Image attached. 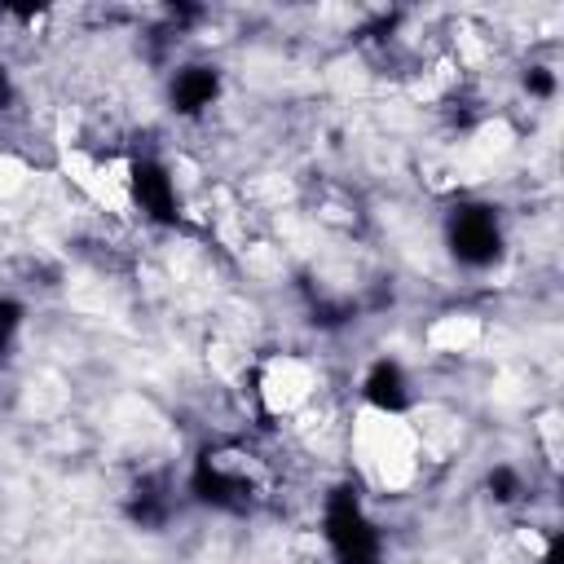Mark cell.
Returning <instances> with one entry per match:
<instances>
[{
  "mask_svg": "<svg viewBox=\"0 0 564 564\" xmlns=\"http://www.w3.org/2000/svg\"><path fill=\"white\" fill-rule=\"evenodd\" d=\"M313 388H317V375L308 361L300 357H278L260 370V401L269 414H300L304 405H313Z\"/></svg>",
  "mask_w": 564,
  "mask_h": 564,
  "instance_id": "obj_1",
  "label": "cell"
},
{
  "mask_svg": "<svg viewBox=\"0 0 564 564\" xmlns=\"http://www.w3.org/2000/svg\"><path fill=\"white\" fill-rule=\"evenodd\" d=\"M445 238H449V251L463 264H476V269L489 264L498 256V247H502V229H498V216L489 207H458L449 216Z\"/></svg>",
  "mask_w": 564,
  "mask_h": 564,
  "instance_id": "obj_2",
  "label": "cell"
},
{
  "mask_svg": "<svg viewBox=\"0 0 564 564\" xmlns=\"http://www.w3.org/2000/svg\"><path fill=\"white\" fill-rule=\"evenodd\" d=\"M361 397H366V410L375 414H405L410 410V379H405V366L392 361V357H379L366 379H361Z\"/></svg>",
  "mask_w": 564,
  "mask_h": 564,
  "instance_id": "obj_3",
  "label": "cell"
},
{
  "mask_svg": "<svg viewBox=\"0 0 564 564\" xmlns=\"http://www.w3.org/2000/svg\"><path fill=\"white\" fill-rule=\"evenodd\" d=\"M167 97H172V110H176V115H203V110L220 97V75H216V66H181V70L172 75Z\"/></svg>",
  "mask_w": 564,
  "mask_h": 564,
  "instance_id": "obj_4",
  "label": "cell"
},
{
  "mask_svg": "<svg viewBox=\"0 0 564 564\" xmlns=\"http://www.w3.org/2000/svg\"><path fill=\"white\" fill-rule=\"evenodd\" d=\"M476 335H480V322L467 317V313H449V317H441V322L427 330V339H432L436 348H445V352H458V348L476 344Z\"/></svg>",
  "mask_w": 564,
  "mask_h": 564,
  "instance_id": "obj_5",
  "label": "cell"
},
{
  "mask_svg": "<svg viewBox=\"0 0 564 564\" xmlns=\"http://www.w3.org/2000/svg\"><path fill=\"white\" fill-rule=\"evenodd\" d=\"M489 489H498V494H494L498 502H516V498L524 494V480H520L516 467H494V471H489Z\"/></svg>",
  "mask_w": 564,
  "mask_h": 564,
  "instance_id": "obj_6",
  "label": "cell"
},
{
  "mask_svg": "<svg viewBox=\"0 0 564 564\" xmlns=\"http://www.w3.org/2000/svg\"><path fill=\"white\" fill-rule=\"evenodd\" d=\"M9 97V75H4V62H0V101Z\"/></svg>",
  "mask_w": 564,
  "mask_h": 564,
  "instance_id": "obj_7",
  "label": "cell"
}]
</instances>
